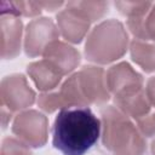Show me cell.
Here are the masks:
<instances>
[{"label":"cell","mask_w":155,"mask_h":155,"mask_svg":"<svg viewBox=\"0 0 155 155\" xmlns=\"http://www.w3.org/2000/svg\"><path fill=\"white\" fill-rule=\"evenodd\" d=\"M1 28V58L12 59L21 52V41L23 33L22 19L12 13H0Z\"/></svg>","instance_id":"9"},{"label":"cell","mask_w":155,"mask_h":155,"mask_svg":"<svg viewBox=\"0 0 155 155\" xmlns=\"http://www.w3.org/2000/svg\"><path fill=\"white\" fill-rule=\"evenodd\" d=\"M35 92L29 86L23 74H11L0 82L1 107L8 111H19L31 107L35 102Z\"/></svg>","instance_id":"5"},{"label":"cell","mask_w":155,"mask_h":155,"mask_svg":"<svg viewBox=\"0 0 155 155\" xmlns=\"http://www.w3.org/2000/svg\"><path fill=\"white\" fill-rule=\"evenodd\" d=\"M59 30L51 18L40 17L27 24L24 33V51L30 58L41 56L45 48L58 40Z\"/></svg>","instance_id":"6"},{"label":"cell","mask_w":155,"mask_h":155,"mask_svg":"<svg viewBox=\"0 0 155 155\" xmlns=\"http://www.w3.org/2000/svg\"><path fill=\"white\" fill-rule=\"evenodd\" d=\"M1 155H34L30 147L17 138L6 137L1 144Z\"/></svg>","instance_id":"18"},{"label":"cell","mask_w":155,"mask_h":155,"mask_svg":"<svg viewBox=\"0 0 155 155\" xmlns=\"http://www.w3.org/2000/svg\"><path fill=\"white\" fill-rule=\"evenodd\" d=\"M132 61L145 73L155 71V42L133 39L130 44Z\"/></svg>","instance_id":"14"},{"label":"cell","mask_w":155,"mask_h":155,"mask_svg":"<svg viewBox=\"0 0 155 155\" xmlns=\"http://www.w3.org/2000/svg\"><path fill=\"white\" fill-rule=\"evenodd\" d=\"M65 6L81 15L90 23L101 19L108 12L107 1H69Z\"/></svg>","instance_id":"15"},{"label":"cell","mask_w":155,"mask_h":155,"mask_svg":"<svg viewBox=\"0 0 155 155\" xmlns=\"http://www.w3.org/2000/svg\"><path fill=\"white\" fill-rule=\"evenodd\" d=\"M42 56L45 59L52 63L63 76L70 74L80 63L79 51L69 44L59 40L51 42L45 48Z\"/></svg>","instance_id":"10"},{"label":"cell","mask_w":155,"mask_h":155,"mask_svg":"<svg viewBox=\"0 0 155 155\" xmlns=\"http://www.w3.org/2000/svg\"><path fill=\"white\" fill-rule=\"evenodd\" d=\"M102 122L88 107L61 109L52 126V144L63 155H85L99 139Z\"/></svg>","instance_id":"1"},{"label":"cell","mask_w":155,"mask_h":155,"mask_svg":"<svg viewBox=\"0 0 155 155\" xmlns=\"http://www.w3.org/2000/svg\"><path fill=\"white\" fill-rule=\"evenodd\" d=\"M102 143L113 155H144L147 143L131 119L115 105L101 110Z\"/></svg>","instance_id":"2"},{"label":"cell","mask_w":155,"mask_h":155,"mask_svg":"<svg viewBox=\"0 0 155 155\" xmlns=\"http://www.w3.org/2000/svg\"><path fill=\"white\" fill-rule=\"evenodd\" d=\"M114 103L120 111H122L128 117L134 119L136 121L149 114L151 108L144 87L122 96L114 97Z\"/></svg>","instance_id":"13"},{"label":"cell","mask_w":155,"mask_h":155,"mask_svg":"<svg viewBox=\"0 0 155 155\" xmlns=\"http://www.w3.org/2000/svg\"><path fill=\"white\" fill-rule=\"evenodd\" d=\"M115 7L126 16L127 18L131 17H139L144 16L149 12L150 7L153 6L151 1H115Z\"/></svg>","instance_id":"17"},{"label":"cell","mask_w":155,"mask_h":155,"mask_svg":"<svg viewBox=\"0 0 155 155\" xmlns=\"http://www.w3.org/2000/svg\"><path fill=\"white\" fill-rule=\"evenodd\" d=\"M1 12L12 13L16 16H24V17H35L40 16L42 7L39 2L35 1H6L2 0L0 2Z\"/></svg>","instance_id":"16"},{"label":"cell","mask_w":155,"mask_h":155,"mask_svg":"<svg viewBox=\"0 0 155 155\" xmlns=\"http://www.w3.org/2000/svg\"><path fill=\"white\" fill-rule=\"evenodd\" d=\"M151 154L155 155V139L151 142Z\"/></svg>","instance_id":"24"},{"label":"cell","mask_w":155,"mask_h":155,"mask_svg":"<svg viewBox=\"0 0 155 155\" xmlns=\"http://www.w3.org/2000/svg\"><path fill=\"white\" fill-rule=\"evenodd\" d=\"M137 126H138L139 132L144 137L155 136V111L149 113L142 119L137 120Z\"/></svg>","instance_id":"20"},{"label":"cell","mask_w":155,"mask_h":155,"mask_svg":"<svg viewBox=\"0 0 155 155\" xmlns=\"http://www.w3.org/2000/svg\"><path fill=\"white\" fill-rule=\"evenodd\" d=\"M59 34L73 44H80L90 30V22L74 10L65 6L56 16Z\"/></svg>","instance_id":"11"},{"label":"cell","mask_w":155,"mask_h":155,"mask_svg":"<svg viewBox=\"0 0 155 155\" xmlns=\"http://www.w3.org/2000/svg\"><path fill=\"white\" fill-rule=\"evenodd\" d=\"M105 82L110 94H113V97H117L143 88L144 80L143 76L127 62H120L107 70Z\"/></svg>","instance_id":"8"},{"label":"cell","mask_w":155,"mask_h":155,"mask_svg":"<svg viewBox=\"0 0 155 155\" xmlns=\"http://www.w3.org/2000/svg\"><path fill=\"white\" fill-rule=\"evenodd\" d=\"M140 40L155 42V4H153L149 12L145 15L143 19Z\"/></svg>","instance_id":"19"},{"label":"cell","mask_w":155,"mask_h":155,"mask_svg":"<svg viewBox=\"0 0 155 155\" xmlns=\"http://www.w3.org/2000/svg\"><path fill=\"white\" fill-rule=\"evenodd\" d=\"M80 91L87 103L90 104H104L110 99V92L108 91L105 82V71L102 67L84 65L75 73Z\"/></svg>","instance_id":"7"},{"label":"cell","mask_w":155,"mask_h":155,"mask_svg":"<svg viewBox=\"0 0 155 155\" xmlns=\"http://www.w3.org/2000/svg\"><path fill=\"white\" fill-rule=\"evenodd\" d=\"M145 93H147V97H148V99H149L151 107L155 108V76H151V78L147 81Z\"/></svg>","instance_id":"21"},{"label":"cell","mask_w":155,"mask_h":155,"mask_svg":"<svg viewBox=\"0 0 155 155\" xmlns=\"http://www.w3.org/2000/svg\"><path fill=\"white\" fill-rule=\"evenodd\" d=\"M11 111H8L6 108H4V107H1V119H2V127L5 128L6 126H7V124H8V121L11 120Z\"/></svg>","instance_id":"23"},{"label":"cell","mask_w":155,"mask_h":155,"mask_svg":"<svg viewBox=\"0 0 155 155\" xmlns=\"http://www.w3.org/2000/svg\"><path fill=\"white\" fill-rule=\"evenodd\" d=\"M40 4V6L42 7V8H45L46 11H56L57 8H59L61 6H63L64 5V2L63 1H40L39 2Z\"/></svg>","instance_id":"22"},{"label":"cell","mask_w":155,"mask_h":155,"mask_svg":"<svg viewBox=\"0 0 155 155\" xmlns=\"http://www.w3.org/2000/svg\"><path fill=\"white\" fill-rule=\"evenodd\" d=\"M12 133L28 147L41 148L47 142L48 120L38 110H24L16 115L12 122Z\"/></svg>","instance_id":"4"},{"label":"cell","mask_w":155,"mask_h":155,"mask_svg":"<svg viewBox=\"0 0 155 155\" xmlns=\"http://www.w3.org/2000/svg\"><path fill=\"white\" fill-rule=\"evenodd\" d=\"M27 73L35 86L44 92H50L56 88L63 78L61 71L45 58L29 63L27 65Z\"/></svg>","instance_id":"12"},{"label":"cell","mask_w":155,"mask_h":155,"mask_svg":"<svg viewBox=\"0 0 155 155\" xmlns=\"http://www.w3.org/2000/svg\"><path fill=\"white\" fill-rule=\"evenodd\" d=\"M128 41L127 30L120 21H103L88 33L84 51L85 57L96 64L111 63L126 53Z\"/></svg>","instance_id":"3"}]
</instances>
